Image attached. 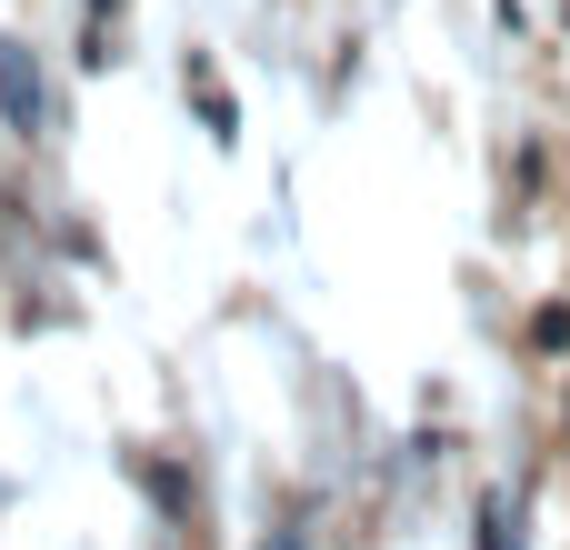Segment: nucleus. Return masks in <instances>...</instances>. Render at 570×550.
<instances>
[{"label":"nucleus","instance_id":"f03ea898","mask_svg":"<svg viewBox=\"0 0 570 550\" xmlns=\"http://www.w3.org/2000/svg\"><path fill=\"white\" fill-rule=\"evenodd\" d=\"M281 550H291V541H281Z\"/></svg>","mask_w":570,"mask_h":550},{"label":"nucleus","instance_id":"f257e3e1","mask_svg":"<svg viewBox=\"0 0 570 550\" xmlns=\"http://www.w3.org/2000/svg\"><path fill=\"white\" fill-rule=\"evenodd\" d=\"M0 100H10V120H20V130H40V80H30V60H20V50H0Z\"/></svg>","mask_w":570,"mask_h":550}]
</instances>
